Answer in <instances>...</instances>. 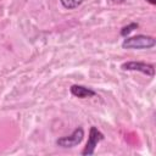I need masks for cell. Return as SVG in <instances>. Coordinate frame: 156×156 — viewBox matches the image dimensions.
<instances>
[{
	"label": "cell",
	"mask_w": 156,
	"mask_h": 156,
	"mask_svg": "<svg viewBox=\"0 0 156 156\" xmlns=\"http://www.w3.org/2000/svg\"><path fill=\"white\" fill-rule=\"evenodd\" d=\"M60 2L66 10H74L83 2V0H60Z\"/></svg>",
	"instance_id": "8992f818"
},
{
	"label": "cell",
	"mask_w": 156,
	"mask_h": 156,
	"mask_svg": "<svg viewBox=\"0 0 156 156\" xmlns=\"http://www.w3.org/2000/svg\"><path fill=\"white\" fill-rule=\"evenodd\" d=\"M150 5H156V0H146Z\"/></svg>",
	"instance_id": "ba28073f"
},
{
	"label": "cell",
	"mask_w": 156,
	"mask_h": 156,
	"mask_svg": "<svg viewBox=\"0 0 156 156\" xmlns=\"http://www.w3.org/2000/svg\"><path fill=\"white\" fill-rule=\"evenodd\" d=\"M156 45V40L154 37L150 35H144V34H138L134 37H126L122 41V48L123 49H151Z\"/></svg>",
	"instance_id": "6da1fadb"
},
{
	"label": "cell",
	"mask_w": 156,
	"mask_h": 156,
	"mask_svg": "<svg viewBox=\"0 0 156 156\" xmlns=\"http://www.w3.org/2000/svg\"><path fill=\"white\" fill-rule=\"evenodd\" d=\"M121 68L123 71H136L140 73H144L149 77H154L155 76V67L151 63H146V62H141V61H128L122 63Z\"/></svg>",
	"instance_id": "277c9868"
},
{
	"label": "cell",
	"mask_w": 156,
	"mask_h": 156,
	"mask_svg": "<svg viewBox=\"0 0 156 156\" xmlns=\"http://www.w3.org/2000/svg\"><path fill=\"white\" fill-rule=\"evenodd\" d=\"M69 91L73 96L79 98V99H88V98H93L96 95L95 90H93L91 88H88L84 85H78V84H73L69 88Z\"/></svg>",
	"instance_id": "5b68a950"
},
{
	"label": "cell",
	"mask_w": 156,
	"mask_h": 156,
	"mask_svg": "<svg viewBox=\"0 0 156 156\" xmlns=\"http://www.w3.org/2000/svg\"><path fill=\"white\" fill-rule=\"evenodd\" d=\"M83 138H84V129L82 127H78L69 135H65V136L58 138L56 140V145L60 147H63V149L74 147L76 145L82 143Z\"/></svg>",
	"instance_id": "7a4b0ae2"
},
{
	"label": "cell",
	"mask_w": 156,
	"mask_h": 156,
	"mask_svg": "<svg viewBox=\"0 0 156 156\" xmlns=\"http://www.w3.org/2000/svg\"><path fill=\"white\" fill-rule=\"evenodd\" d=\"M138 27H139V24H138L136 22H132V23H129L128 26H124V27L121 29V35L126 38V37H128L134 29H136Z\"/></svg>",
	"instance_id": "52a82bcc"
},
{
	"label": "cell",
	"mask_w": 156,
	"mask_h": 156,
	"mask_svg": "<svg viewBox=\"0 0 156 156\" xmlns=\"http://www.w3.org/2000/svg\"><path fill=\"white\" fill-rule=\"evenodd\" d=\"M104 134L96 128V127H90V130H89V136H88V141L82 151V155L84 156H89V155H93L95 152V147L98 146V144L100 141L104 140Z\"/></svg>",
	"instance_id": "3957f363"
}]
</instances>
